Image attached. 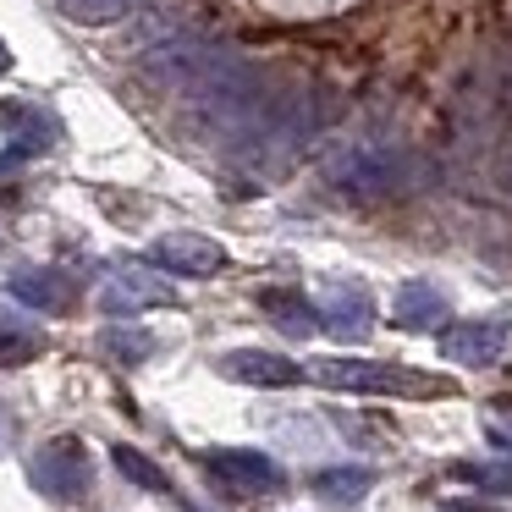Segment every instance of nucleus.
Segmentation results:
<instances>
[{
  "mask_svg": "<svg viewBox=\"0 0 512 512\" xmlns=\"http://www.w3.org/2000/svg\"><path fill=\"white\" fill-rule=\"evenodd\" d=\"M309 375L331 391H369V397H380V391H386V397H441V391H452L435 375L375 364V358H320V364H309Z\"/></svg>",
  "mask_w": 512,
  "mask_h": 512,
  "instance_id": "1",
  "label": "nucleus"
},
{
  "mask_svg": "<svg viewBox=\"0 0 512 512\" xmlns=\"http://www.w3.org/2000/svg\"><path fill=\"white\" fill-rule=\"evenodd\" d=\"M28 485H34L45 501H61V507L83 501L94 490L89 446H83L78 435H56V441H45L34 457H28Z\"/></svg>",
  "mask_w": 512,
  "mask_h": 512,
  "instance_id": "2",
  "label": "nucleus"
},
{
  "mask_svg": "<svg viewBox=\"0 0 512 512\" xmlns=\"http://www.w3.org/2000/svg\"><path fill=\"white\" fill-rule=\"evenodd\" d=\"M331 182L347 188L353 199H380V193L408 188V155L391 144H353L331 160Z\"/></svg>",
  "mask_w": 512,
  "mask_h": 512,
  "instance_id": "3",
  "label": "nucleus"
},
{
  "mask_svg": "<svg viewBox=\"0 0 512 512\" xmlns=\"http://www.w3.org/2000/svg\"><path fill=\"white\" fill-rule=\"evenodd\" d=\"M199 463L232 496H276V490H287V468L270 452H254V446H210V452H199Z\"/></svg>",
  "mask_w": 512,
  "mask_h": 512,
  "instance_id": "4",
  "label": "nucleus"
},
{
  "mask_svg": "<svg viewBox=\"0 0 512 512\" xmlns=\"http://www.w3.org/2000/svg\"><path fill=\"white\" fill-rule=\"evenodd\" d=\"M0 122H6V133H12V149L0 155V171H12V166H23V160L45 155V149L61 138V122L45 111V105H0Z\"/></svg>",
  "mask_w": 512,
  "mask_h": 512,
  "instance_id": "5",
  "label": "nucleus"
},
{
  "mask_svg": "<svg viewBox=\"0 0 512 512\" xmlns=\"http://www.w3.org/2000/svg\"><path fill=\"white\" fill-rule=\"evenodd\" d=\"M149 259L171 276H215L226 265V248L204 232H166L149 243Z\"/></svg>",
  "mask_w": 512,
  "mask_h": 512,
  "instance_id": "6",
  "label": "nucleus"
},
{
  "mask_svg": "<svg viewBox=\"0 0 512 512\" xmlns=\"http://www.w3.org/2000/svg\"><path fill=\"white\" fill-rule=\"evenodd\" d=\"M155 303H171V287L149 265H116L111 276L100 281V309L105 314H138V309H155Z\"/></svg>",
  "mask_w": 512,
  "mask_h": 512,
  "instance_id": "7",
  "label": "nucleus"
},
{
  "mask_svg": "<svg viewBox=\"0 0 512 512\" xmlns=\"http://www.w3.org/2000/svg\"><path fill=\"white\" fill-rule=\"evenodd\" d=\"M221 375L237 380V386H254V391H281V386H298L309 369L281 353H265V347H237V353L221 358Z\"/></svg>",
  "mask_w": 512,
  "mask_h": 512,
  "instance_id": "8",
  "label": "nucleus"
},
{
  "mask_svg": "<svg viewBox=\"0 0 512 512\" xmlns=\"http://www.w3.org/2000/svg\"><path fill=\"white\" fill-rule=\"evenodd\" d=\"M507 353V320H463L446 331V358L468 369H490Z\"/></svg>",
  "mask_w": 512,
  "mask_h": 512,
  "instance_id": "9",
  "label": "nucleus"
},
{
  "mask_svg": "<svg viewBox=\"0 0 512 512\" xmlns=\"http://www.w3.org/2000/svg\"><path fill=\"white\" fill-rule=\"evenodd\" d=\"M12 298L28 303V309H45V314H67L72 309V281L50 265H23V270H12Z\"/></svg>",
  "mask_w": 512,
  "mask_h": 512,
  "instance_id": "10",
  "label": "nucleus"
},
{
  "mask_svg": "<svg viewBox=\"0 0 512 512\" xmlns=\"http://www.w3.org/2000/svg\"><path fill=\"white\" fill-rule=\"evenodd\" d=\"M397 325L408 331H441L446 325V292L430 287V281H408L397 292Z\"/></svg>",
  "mask_w": 512,
  "mask_h": 512,
  "instance_id": "11",
  "label": "nucleus"
},
{
  "mask_svg": "<svg viewBox=\"0 0 512 512\" xmlns=\"http://www.w3.org/2000/svg\"><path fill=\"white\" fill-rule=\"evenodd\" d=\"M325 320H331L336 336H364L369 320H375V303H369L364 287H353V281H336L331 298H325Z\"/></svg>",
  "mask_w": 512,
  "mask_h": 512,
  "instance_id": "12",
  "label": "nucleus"
},
{
  "mask_svg": "<svg viewBox=\"0 0 512 512\" xmlns=\"http://www.w3.org/2000/svg\"><path fill=\"white\" fill-rule=\"evenodd\" d=\"M369 485H375V474L358 463H342V468H320L314 474V496L331 501V507H358V501L369 496Z\"/></svg>",
  "mask_w": 512,
  "mask_h": 512,
  "instance_id": "13",
  "label": "nucleus"
},
{
  "mask_svg": "<svg viewBox=\"0 0 512 512\" xmlns=\"http://www.w3.org/2000/svg\"><path fill=\"white\" fill-rule=\"evenodd\" d=\"M259 309H265L287 336H314V331H320V314H314V309H309V298H298V292L270 287V292H259Z\"/></svg>",
  "mask_w": 512,
  "mask_h": 512,
  "instance_id": "14",
  "label": "nucleus"
},
{
  "mask_svg": "<svg viewBox=\"0 0 512 512\" xmlns=\"http://www.w3.org/2000/svg\"><path fill=\"white\" fill-rule=\"evenodd\" d=\"M39 347H45V331L34 320L0 309V364H28V358H39Z\"/></svg>",
  "mask_w": 512,
  "mask_h": 512,
  "instance_id": "15",
  "label": "nucleus"
},
{
  "mask_svg": "<svg viewBox=\"0 0 512 512\" xmlns=\"http://www.w3.org/2000/svg\"><path fill=\"white\" fill-rule=\"evenodd\" d=\"M100 347H105V358H116V364H144V358L155 353V336L138 331V325H105Z\"/></svg>",
  "mask_w": 512,
  "mask_h": 512,
  "instance_id": "16",
  "label": "nucleus"
},
{
  "mask_svg": "<svg viewBox=\"0 0 512 512\" xmlns=\"http://www.w3.org/2000/svg\"><path fill=\"white\" fill-rule=\"evenodd\" d=\"M111 463H116V468H122V474H127V479H133V485H144V490H155V496H166V490H171V479H166V474H160V468H155V463H149V457H144V452H138V446H111Z\"/></svg>",
  "mask_w": 512,
  "mask_h": 512,
  "instance_id": "17",
  "label": "nucleus"
},
{
  "mask_svg": "<svg viewBox=\"0 0 512 512\" xmlns=\"http://www.w3.org/2000/svg\"><path fill=\"white\" fill-rule=\"evenodd\" d=\"M56 6L72 17V23H89V28L116 23V17H127V12H133V0H56Z\"/></svg>",
  "mask_w": 512,
  "mask_h": 512,
  "instance_id": "18",
  "label": "nucleus"
},
{
  "mask_svg": "<svg viewBox=\"0 0 512 512\" xmlns=\"http://www.w3.org/2000/svg\"><path fill=\"white\" fill-rule=\"evenodd\" d=\"M463 485H479V490H496V496H512V463H457L452 468Z\"/></svg>",
  "mask_w": 512,
  "mask_h": 512,
  "instance_id": "19",
  "label": "nucleus"
},
{
  "mask_svg": "<svg viewBox=\"0 0 512 512\" xmlns=\"http://www.w3.org/2000/svg\"><path fill=\"white\" fill-rule=\"evenodd\" d=\"M12 435H17V413H12V402L0 397V452L12 446Z\"/></svg>",
  "mask_w": 512,
  "mask_h": 512,
  "instance_id": "20",
  "label": "nucleus"
},
{
  "mask_svg": "<svg viewBox=\"0 0 512 512\" xmlns=\"http://www.w3.org/2000/svg\"><path fill=\"white\" fill-rule=\"evenodd\" d=\"M441 512H496V507H490V501H463L457 496V501H441Z\"/></svg>",
  "mask_w": 512,
  "mask_h": 512,
  "instance_id": "21",
  "label": "nucleus"
},
{
  "mask_svg": "<svg viewBox=\"0 0 512 512\" xmlns=\"http://www.w3.org/2000/svg\"><path fill=\"white\" fill-rule=\"evenodd\" d=\"M12 72V50H6V39H0V78Z\"/></svg>",
  "mask_w": 512,
  "mask_h": 512,
  "instance_id": "22",
  "label": "nucleus"
},
{
  "mask_svg": "<svg viewBox=\"0 0 512 512\" xmlns=\"http://www.w3.org/2000/svg\"><path fill=\"white\" fill-rule=\"evenodd\" d=\"M193 512H199V507H193Z\"/></svg>",
  "mask_w": 512,
  "mask_h": 512,
  "instance_id": "23",
  "label": "nucleus"
}]
</instances>
